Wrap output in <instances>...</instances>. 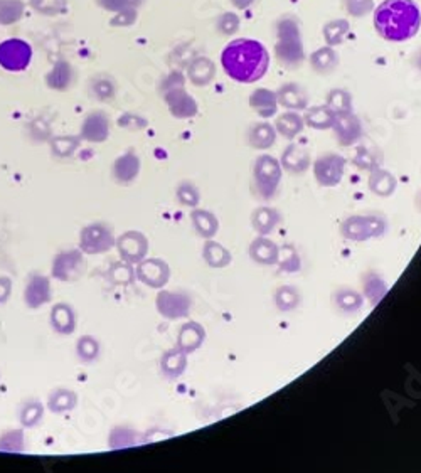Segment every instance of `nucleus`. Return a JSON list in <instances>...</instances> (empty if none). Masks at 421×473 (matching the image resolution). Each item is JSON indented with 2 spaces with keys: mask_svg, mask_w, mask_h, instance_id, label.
Masks as SVG:
<instances>
[{
  "mask_svg": "<svg viewBox=\"0 0 421 473\" xmlns=\"http://www.w3.org/2000/svg\"><path fill=\"white\" fill-rule=\"evenodd\" d=\"M22 299L29 310H37L46 306L52 300L51 278L42 273H32L25 280Z\"/></svg>",
  "mask_w": 421,
  "mask_h": 473,
  "instance_id": "13",
  "label": "nucleus"
},
{
  "mask_svg": "<svg viewBox=\"0 0 421 473\" xmlns=\"http://www.w3.org/2000/svg\"><path fill=\"white\" fill-rule=\"evenodd\" d=\"M251 177L254 192L261 200L268 203L276 196L283 179V169L280 165V160H276L273 155H268V153L256 157L251 167Z\"/></svg>",
  "mask_w": 421,
  "mask_h": 473,
  "instance_id": "4",
  "label": "nucleus"
},
{
  "mask_svg": "<svg viewBox=\"0 0 421 473\" xmlns=\"http://www.w3.org/2000/svg\"><path fill=\"white\" fill-rule=\"evenodd\" d=\"M203 260L213 270H223L232 263V255L226 246L214 239H206L203 246Z\"/></svg>",
  "mask_w": 421,
  "mask_h": 473,
  "instance_id": "30",
  "label": "nucleus"
},
{
  "mask_svg": "<svg viewBox=\"0 0 421 473\" xmlns=\"http://www.w3.org/2000/svg\"><path fill=\"white\" fill-rule=\"evenodd\" d=\"M230 2L235 6L236 8H239V11H244V8H249L253 6L256 0H230Z\"/></svg>",
  "mask_w": 421,
  "mask_h": 473,
  "instance_id": "60",
  "label": "nucleus"
},
{
  "mask_svg": "<svg viewBox=\"0 0 421 473\" xmlns=\"http://www.w3.org/2000/svg\"><path fill=\"white\" fill-rule=\"evenodd\" d=\"M115 91L117 88L112 78L98 76L91 81V93H93L95 98L100 100V102H109V100H113Z\"/></svg>",
  "mask_w": 421,
  "mask_h": 473,
  "instance_id": "49",
  "label": "nucleus"
},
{
  "mask_svg": "<svg viewBox=\"0 0 421 473\" xmlns=\"http://www.w3.org/2000/svg\"><path fill=\"white\" fill-rule=\"evenodd\" d=\"M137 20V11L135 8H125V11H120L117 14L115 19L112 20L113 25H121V28H125V25H131L134 22Z\"/></svg>",
  "mask_w": 421,
  "mask_h": 473,
  "instance_id": "57",
  "label": "nucleus"
},
{
  "mask_svg": "<svg viewBox=\"0 0 421 473\" xmlns=\"http://www.w3.org/2000/svg\"><path fill=\"white\" fill-rule=\"evenodd\" d=\"M332 130H334V137L340 147H354L364 137L362 121L357 115H354V112L336 115Z\"/></svg>",
  "mask_w": 421,
  "mask_h": 473,
  "instance_id": "15",
  "label": "nucleus"
},
{
  "mask_svg": "<svg viewBox=\"0 0 421 473\" xmlns=\"http://www.w3.org/2000/svg\"><path fill=\"white\" fill-rule=\"evenodd\" d=\"M80 145V140L73 137H58L52 140V152L58 157H69Z\"/></svg>",
  "mask_w": 421,
  "mask_h": 473,
  "instance_id": "54",
  "label": "nucleus"
},
{
  "mask_svg": "<svg viewBox=\"0 0 421 473\" xmlns=\"http://www.w3.org/2000/svg\"><path fill=\"white\" fill-rule=\"evenodd\" d=\"M181 86H186V76L181 71H175L169 73L167 76L164 78L160 83V93H164V91H169L172 90V88H181Z\"/></svg>",
  "mask_w": 421,
  "mask_h": 473,
  "instance_id": "56",
  "label": "nucleus"
},
{
  "mask_svg": "<svg viewBox=\"0 0 421 473\" xmlns=\"http://www.w3.org/2000/svg\"><path fill=\"white\" fill-rule=\"evenodd\" d=\"M420 204H421V194H420Z\"/></svg>",
  "mask_w": 421,
  "mask_h": 473,
  "instance_id": "62",
  "label": "nucleus"
},
{
  "mask_svg": "<svg viewBox=\"0 0 421 473\" xmlns=\"http://www.w3.org/2000/svg\"><path fill=\"white\" fill-rule=\"evenodd\" d=\"M275 93L280 107L290 112H305L309 108V95L298 83H285Z\"/></svg>",
  "mask_w": 421,
  "mask_h": 473,
  "instance_id": "18",
  "label": "nucleus"
},
{
  "mask_svg": "<svg viewBox=\"0 0 421 473\" xmlns=\"http://www.w3.org/2000/svg\"><path fill=\"white\" fill-rule=\"evenodd\" d=\"M86 271V258L80 248L59 251L52 258L51 277L61 283L78 282Z\"/></svg>",
  "mask_w": 421,
  "mask_h": 473,
  "instance_id": "7",
  "label": "nucleus"
},
{
  "mask_svg": "<svg viewBox=\"0 0 421 473\" xmlns=\"http://www.w3.org/2000/svg\"><path fill=\"white\" fill-rule=\"evenodd\" d=\"M249 108L256 113L263 120H270L278 113V98L273 90L268 88H256L251 95H249Z\"/></svg>",
  "mask_w": 421,
  "mask_h": 473,
  "instance_id": "22",
  "label": "nucleus"
},
{
  "mask_svg": "<svg viewBox=\"0 0 421 473\" xmlns=\"http://www.w3.org/2000/svg\"><path fill=\"white\" fill-rule=\"evenodd\" d=\"M388 229V221L383 216H350L342 221L339 227L342 238L352 243H366V241L378 239L384 236Z\"/></svg>",
  "mask_w": 421,
  "mask_h": 473,
  "instance_id": "5",
  "label": "nucleus"
},
{
  "mask_svg": "<svg viewBox=\"0 0 421 473\" xmlns=\"http://www.w3.org/2000/svg\"><path fill=\"white\" fill-rule=\"evenodd\" d=\"M162 96H164V102L167 104L170 115L177 118V120H189L199 113V104H197L194 96L187 93L186 86L172 88V90L164 91Z\"/></svg>",
  "mask_w": 421,
  "mask_h": 473,
  "instance_id": "14",
  "label": "nucleus"
},
{
  "mask_svg": "<svg viewBox=\"0 0 421 473\" xmlns=\"http://www.w3.org/2000/svg\"><path fill=\"white\" fill-rule=\"evenodd\" d=\"M138 443H142V436L129 426H115L108 435V446L112 450L129 448Z\"/></svg>",
  "mask_w": 421,
  "mask_h": 473,
  "instance_id": "42",
  "label": "nucleus"
},
{
  "mask_svg": "<svg viewBox=\"0 0 421 473\" xmlns=\"http://www.w3.org/2000/svg\"><path fill=\"white\" fill-rule=\"evenodd\" d=\"M248 255L251 261L263 266H275L278 263L280 246L268 236H258L251 241L248 248Z\"/></svg>",
  "mask_w": 421,
  "mask_h": 473,
  "instance_id": "20",
  "label": "nucleus"
},
{
  "mask_svg": "<svg viewBox=\"0 0 421 473\" xmlns=\"http://www.w3.org/2000/svg\"><path fill=\"white\" fill-rule=\"evenodd\" d=\"M113 179L121 186H129L134 181H137L140 174V157L135 150H126L121 153L115 160L112 169Z\"/></svg>",
  "mask_w": 421,
  "mask_h": 473,
  "instance_id": "19",
  "label": "nucleus"
},
{
  "mask_svg": "<svg viewBox=\"0 0 421 473\" xmlns=\"http://www.w3.org/2000/svg\"><path fill=\"white\" fill-rule=\"evenodd\" d=\"M115 248L118 249V255L121 260L130 263V265H138L140 261L148 256L150 244H148V238L146 234L137 229H130L118 236Z\"/></svg>",
  "mask_w": 421,
  "mask_h": 473,
  "instance_id": "11",
  "label": "nucleus"
},
{
  "mask_svg": "<svg viewBox=\"0 0 421 473\" xmlns=\"http://www.w3.org/2000/svg\"><path fill=\"white\" fill-rule=\"evenodd\" d=\"M49 323L52 330H54L58 335L63 337L73 335L78 323L76 312H74L73 306L66 304V301H58V304L52 305L49 312Z\"/></svg>",
  "mask_w": 421,
  "mask_h": 473,
  "instance_id": "17",
  "label": "nucleus"
},
{
  "mask_svg": "<svg viewBox=\"0 0 421 473\" xmlns=\"http://www.w3.org/2000/svg\"><path fill=\"white\" fill-rule=\"evenodd\" d=\"M420 2H421V0H420Z\"/></svg>",
  "mask_w": 421,
  "mask_h": 473,
  "instance_id": "63",
  "label": "nucleus"
},
{
  "mask_svg": "<svg viewBox=\"0 0 421 473\" xmlns=\"http://www.w3.org/2000/svg\"><path fill=\"white\" fill-rule=\"evenodd\" d=\"M187 364H189V359L184 350L179 347L169 349L160 357V372L165 379L175 381L186 372Z\"/></svg>",
  "mask_w": 421,
  "mask_h": 473,
  "instance_id": "25",
  "label": "nucleus"
},
{
  "mask_svg": "<svg viewBox=\"0 0 421 473\" xmlns=\"http://www.w3.org/2000/svg\"><path fill=\"white\" fill-rule=\"evenodd\" d=\"M345 12L354 19H361L374 12V0H344Z\"/></svg>",
  "mask_w": 421,
  "mask_h": 473,
  "instance_id": "51",
  "label": "nucleus"
},
{
  "mask_svg": "<svg viewBox=\"0 0 421 473\" xmlns=\"http://www.w3.org/2000/svg\"><path fill=\"white\" fill-rule=\"evenodd\" d=\"M115 243L117 236L113 233V227L102 221L90 222L80 233V249L90 256L105 255L115 248Z\"/></svg>",
  "mask_w": 421,
  "mask_h": 473,
  "instance_id": "6",
  "label": "nucleus"
},
{
  "mask_svg": "<svg viewBox=\"0 0 421 473\" xmlns=\"http://www.w3.org/2000/svg\"><path fill=\"white\" fill-rule=\"evenodd\" d=\"M22 16L20 0H0V22L12 24Z\"/></svg>",
  "mask_w": 421,
  "mask_h": 473,
  "instance_id": "52",
  "label": "nucleus"
},
{
  "mask_svg": "<svg viewBox=\"0 0 421 473\" xmlns=\"http://www.w3.org/2000/svg\"><path fill=\"white\" fill-rule=\"evenodd\" d=\"M76 357L83 364L91 366L102 356V344L95 335H81L76 340Z\"/></svg>",
  "mask_w": 421,
  "mask_h": 473,
  "instance_id": "38",
  "label": "nucleus"
},
{
  "mask_svg": "<svg viewBox=\"0 0 421 473\" xmlns=\"http://www.w3.org/2000/svg\"><path fill=\"white\" fill-rule=\"evenodd\" d=\"M69 83H71V68L68 63H58L47 74V85L52 90L63 91L69 86Z\"/></svg>",
  "mask_w": 421,
  "mask_h": 473,
  "instance_id": "47",
  "label": "nucleus"
},
{
  "mask_svg": "<svg viewBox=\"0 0 421 473\" xmlns=\"http://www.w3.org/2000/svg\"><path fill=\"white\" fill-rule=\"evenodd\" d=\"M413 68L418 73H421V47L415 52V56H413Z\"/></svg>",
  "mask_w": 421,
  "mask_h": 473,
  "instance_id": "61",
  "label": "nucleus"
},
{
  "mask_svg": "<svg viewBox=\"0 0 421 473\" xmlns=\"http://www.w3.org/2000/svg\"><path fill=\"white\" fill-rule=\"evenodd\" d=\"M175 197H177V200L181 203V205H184V208L196 209L197 205L201 204V192L194 184L189 181H184L179 184L177 189H175Z\"/></svg>",
  "mask_w": 421,
  "mask_h": 473,
  "instance_id": "46",
  "label": "nucleus"
},
{
  "mask_svg": "<svg viewBox=\"0 0 421 473\" xmlns=\"http://www.w3.org/2000/svg\"><path fill=\"white\" fill-rule=\"evenodd\" d=\"M28 450L24 428L7 430L0 435V452L4 453H24Z\"/></svg>",
  "mask_w": 421,
  "mask_h": 473,
  "instance_id": "44",
  "label": "nucleus"
},
{
  "mask_svg": "<svg viewBox=\"0 0 421 473\" xmlns=\"http://www.w3.org/2000/svg\"><path fill=\"white\" fill-rule=\"evenodd\" d=\"M109 137V118L103 112H93L81 125V138L91 143H102Z\"/></svg>",
  "mask_w": 421,
  "mask_h": 473,
  "instance_id": "21",
  "label": "nucleus"
},
{
  "mask_svg": "<svg viewBox=\"0 0 421 473\" xmlns=\"http://www.w3.org/2000/svg\"><path fill=\"white\" fill-rule=\"evenodd\" d=\"M326 104L336 115H344V113H350L354 108L352 95L344 88H332L327 93Z\"/></svg>",
  "mask_w": 421,
  "mask_h": 473,
  "instance_id": "43",
  "label": "nucleus"
},
{
  "mask_svg": "<svg viewBox=\"0 0 421 473\" xmlns=\"http://www.w3.org/2000/svg\"><path fill=\"white\" fill-rule=\"evenodd\" d=\"M278 270L282 273L293 275L298 273L302 270V258L298 255L297 248L292 244H283L280 246V255H278V263H276Z\"/></svg>",
  "mask_w": 421,
  "mask_h": 473,
  "instance_id": "45",
  "label": "nucleus"
},
{
  "mask_svg": "<svg viewBox=\"0 0 421 473\" xmlns=\"http://www.w3.org/2000/svg\"><path fill=\"white\" fill-rule=\"evenodd\" d=\"M367 187L374 196L378 197H391L398 189L396 175L383 167H376L369 172L367 179Z\"/></svg>",
  "mask_w": 421,
  "mask_h": 473,
  "instance_id": "27",
  "label": "nucleus"
},
{
  "mask_svg": "<svg viewBox=\"0 0 421 473\" xmlns=\"http://www.w3.org/2000/svg\"><path fill=\"white\" fill-rule=\"evenodd\" d=\"M376 32L388 42H406L421 29V11L415 0H383L372 12Z\"/></svg>",
  "mask_w": 421,
  "mask_h": 473,
  "instance_id": "2",
  "label": "nucleus"
},
{
  "mask_svg": "<svg viewBox=\"0 0 421 473\" xmlns=\"http://www.w3.org/2000/svg\"><path fill=\"white\" fill-rule=\"evenodd\" d=\"M276 137L278 133H276L275 125H271L270 121H256L247 131L248 145L254 150H268L275 145Z\"/></svg>",
  "mask_w": 421,
  "mask_h": 473,
  "instance_id": "26",
  "label": "nucleus"
},
{
  "mask_svg": "<svg viewBox=\"0 0 421 473\" xmlns=\"http://www.w3.org/2000/svg\"><path fill=\"white\" fill-rule=\"evenodd\" d=\"M273 301L276 310H280L282 313L293 312V310H297L302 304V293L297 287H292V285H282V287L276 288Z\"/></svg>",
  "mask_w": 421,
  "mask_h": 473,
  "instance_id": "37",
  "label": "nucleus"
},
{
  "mask_svg": "<svg viewBox=\"0 0 421 473\" xmlns=\"http://www.w3.org/2000/svg\"><path fill=\"white\" fill-rule=\"evenodd\" d=\"M19 423L24 430L36 428L37 424L42 423L44 418V405L39 400H28L20 405L19 408Z\"/></svg>",
  "mask_w": 421,
  "mask_h": 473,
  "instance_id": "39",
  "label": "nucleus"
},
{
  "mask_svg": "<svg viewBox=\"0 0 421 473\" xmlns=\"http://www.w3.org/2000/svg\"><path fill=\"white\" fill-rule=\"evenodd\" d=\"M78 405V394L69 388H58L47 396L46 408L54 414L71 413Z\"/></svg>",
  "mask_w": 421,
  "mask_h": 473,
  "instance_id": "32",
  "label": "nucleus"
},
{
  "mask_svg": "<svg viewBox=\"0 0 421 473\" xmlns=\"http://www.w3.org/2000/svg\"><path fill=\"white\" fill-rule=\"evenodd\" d=\"M304 121L307 126L314 130H332L336 121V113L327 104H314L304 113Z\"/></svg>",
  "mask_w": 421,
  "mask_h": 473,
  "instance_id": "34",
  "label": "nucleus"
},
{
  "mask_svg": "<svg viewBox=\"0 0 421 473\" xmlns=\"http://www.w3.org/2000/svg\"><path fill=\"white\" fill-rule=\"evenodd\" d=\"M191 222L197 236H201L203 239H213L219 231L218 216L214 212L208 211V209H192Z\"/></svg>",
  "mask_w": 421,
  "mask_h": 473,
  "instance_id": "29",
  "label": "nucleus"
},
{
  "mask_svg": "<svg viewBox=\"0 0 421 473\" xmlns=\"http://www.w3.org/2000/svg\"><path fill=\"white\" fill-rule=\"evenodd\" d=\"M305 128V121H304V115H300L298 112H287L282 113V115L276 116L275 121V130L280 137L287 138V140H295L298 135L302 133Z\"/></svg>",
  "mask_w": 421,
  "mask_h": 473,
  "instance_id": "31",
  "label": "nucleus"
},
{
  "mask_svg": "<svg viewBox=\"0 0 421 473\" xmlns=\"http://www.w3.org/2000/svg\"><path fill=\"white\" fill-rule=\"evenodd\" d=\"M345 165H348V160L340 153L327 152L324 155H319L312 164L315 181L324 189L337 187L344 179Z\"/></svg>",
  "mask_w": 421,
  "mask_h": 473,
  "instance_id": "8",
  "label": "nucleus"
},
{
  "mask_svg": "<svg viewBox=\"0 0 421 473\" xmlns=\"http://www.w3.org/2000/svg\"><path fill=\"white\" fill-rule=\"evenodd\" d=\"M275 56L288 69H298L305 61V46L302 37L300 22L287 14L276 22Z\"/></svg>",
  "mask_w": 421,
  "mask_h": 473,
  "instance_id": "3",
  "label": "nucleus"
},
{
  "mask_svg": "<svg viewBox=\"0 0 421 473\" xmlns=\"http://www.w3.org/2000/svg\"><path fill=\"white\" fill-rule=\"evenodd\" d=\"M204 340H206V328L201 325L199 322L189 321V322L182 323V327L179 328L177 345H175V347L184 350V352L189 356V354L201 349V345L204 344Z\"/></svg>",
  "mask_w": 421,
  "mask_h": 473,
  "instance_id": "24",
  "label": "nucleus"
},
{
  "mask_svg": "<svg viewBox=\"0 0 421 473\" xmlns=\"http://www.w3.org/2000/svg\"><path fill=\"white\" fill-rule=\"evenodd\" d=\"M155 309L167 321H182L191 315L192 299L181 290H159L155 297Z\"/></svg>",
  "mask_w": 421,
  "mask_h": 473,
  "instance_id": "9",
  "label": "nucleus"
},
{
  "mask_svg": "<svg viewBox=\"0 0 421 473\" xmlns=\"http://www.w3.org/2000/svg\"><path fill=\"white\" fill-rule=\"evenodd\" d=\"M310 68L317 74H331L339 68V54L336 47L322 46L310 54Z\"/></svg>",
  "mask_w": 421,
  "mask_h": 473,
  "instance_id": "33",
  "label": "nucleus"
},
{
  "mask_svg": "<svg viewBox=\"0 0 421 473\" xmlns=\"http://www.w3.org/2000/svg\"><path fill=\"white\" fill-rule=\"evenodd\" d=\"M100 6H103L105 8L113 12H120L125 11V8H137L142 0H98Z\"/></svg>",
  "mask_w": 421,
  "mask_h": 473,
  "instance_id": "55",
  "label": "nucleus"
},
{
  "mask_svg": "<svg viewBox=\"0 0 421 473\" xmlns=\"http://www.w3.org/2000/svg\"><path fill=\"white\" fill-rule=\"evenodd\" d=\"M388 293V283L376 271H367L362 277V295L364 300L369 301L371 306H376Z\"/></svg>",
  "mask_w": 421,
  "mask_h": 473,
  "instance_id": "35",
  "label": "nucleus"
},
{
  "mask_svg": "<svg viewBox=\"0 0 421 473\" xmlns=\"http://www.w3.org/2000/svg\"><path fill=\"white\" fill-rule=\"evenodd\" d=\"M221 66L232 81L253 85L268 73L270 52L256 39H232L221 52Z\"/></svg>",
  "mask_w": 421,
  "mask_h": 473,
  "instance_id": "1",
  "label": "nucleus"
},
{
  "mask_svg": "<svg viewBox=\"0 0 421 473\" xmlns=\"http://www.w3.org/2000/svg\"><path fill=\"white\" fill-rule=\"evenodd\" d=\"M216 64L208 56H197L187 66V80L197 88L209 86L216 80Z\"/></svg>",
  "mask_w": 421,
  "mask_h": 473,
  "instance_id": "23",
  "label": "nucleus"
},
{
  "mask_svg": "<svg viewBox=\"0 0 421 473\" xmlns=\"http://www.w3.org/2000/svg\"><path fill=\"white\" fill-rule=\"evenodd\" d=\"M334 305L339 312L345 315L359 313L364 306V295L352 288H339L334 293Z\"/></svg>",
  "mask_w": 421,
  "mask_h": 473,
  "instance_id": "36",
  "label": "nucleus"
},
{
  "mask_svg": "<svg viewBox=\"0 0 421 473\" xmlns=\"http://www.w3.org/2000/svg\"><path fill=\"white\" fill-rule=\"evenodd\" d=\"M125 116L129 118L130 121L120 120V121H118V125H120V126H126V128H135V130H138V128H143V126L147 125L146 118H140V116H135V115H125Z\"/></svg>",
  "mask_w": 421,
  "mask_h": 473,
  "instance_id": "59",
  "label": "nucleus"
},
{
  "mask_svg": "<svg viewBox=\"0 0 421 473\" xmlns=\"http://www.w3.org/2000/svg\"><path fill=\"white\" fill-rule=\"evenodd\" d=\"M30 4L37 12L46 16H58L66 8V0H30Z\"/></svg>",
  "mask_w": 421,
  "mask_h": 473,
  "instance_id": "53",
  "label": "nucleus"
},
{
  "mask_svg": "<svg viewBox=\"0 0 421 473\" xmlns=\"http://www.w3.org/2000/svg\"><path fill=\"white\" fill-rule=\"evenodd\" d=\"M241 19L236 12H223L216 20V30L221 36L231 37L239 30Z\"/></svg>",
  "mask_w": 421,
  "mask_h": 473,
  "instance_id": "50",
  "label": "nucleus"
},
{
  "mask_svg": "<svg viewBox=\"0 0 421 473\" xmlns=\"http://www.w3.org/2000/svg\"><path fill=\"white\" fill-rule=\"evenodd\" d=\"M381 162H383V153H381L378 147L361 145L356 148V153L352 157V164L359 170H366V172H371L372 169L381 167Z\"/></svg>",
  "mask_w": 421,
  "mask_h": 473,
  "instance_id": "40",
  "label": "nucleus"
},
{
  "mask_svg": "<svg viewBox=\"0 0 421 473\" xmlns=\"http://www.w3.org/2000/svg\"><path fill=\"white\" fill-rule=\"evenodd\" d=\"M12 295V278L7 275H0V305L7 304Z\"/></svg>",
  "mask_w": 421,
  "mask_h": 473,
  "instance_id": "58",
  "label": "nucleus"
},
{
  "mask_svg": "<svg viewBox=\"0 0 421 473\" xmlns=\"http://www.w3.org/2000/svg\"><path fill=\"white\" fill-rule=\"evenodd\" d=\"M108 277L112 280L115 285H130L135 282V270H134V265H130V263L126 261H118V263H113L112 268L108 271Z\"/></svg>",
  "mask_w": 421,
  "mask_h": 473,
  "instance_id": "48",
  "label": "nucleus"
},
{
  "mask_svg": "<svg viewBox=\"0 0 421 473\" xmlns=\"http://www.w3.org/2000/svg\"><path fill=\"white\" fill-rule=\"evenodd\" d=\"M32 59V47L22 39H6L0 42V66L6 71H24Z\"/></svg>",
  "mask_w": 421,
  "mask_h": 473,
  "instance_id": "10",
  "label": "nucleus"
},
{
  "mask_svg": "<svg viewBox=\"0 0 421 473\" xmlns=\"http://www.w3.org/2000/svg\"><path fill=\"white\" fill-rule=\"evenodd\" d=\"M310 164H312L310 152L304 145H298V143H290L282 152V157H280V165H282L285 172L298 175V177L307 174V170L310 169Z\"/></svg>",
  "mask_w": 421,
  "mask_h": 473,
  "instance_id": "16",
  "label": "nucleus"
},
{
  "mask_svg": "<svg viewBox=\"0 0 421 473\" xmlns=\"http://www.w3.org/2000/svg\"><path fill=\"white\" fill-rule=\"evenodd\" d=\"M135 277L140 283H143L148 288L153 290H162L170 280V266L167 261L160 260V258H146L135 265Z\"/></svg>",
  "mask_w": 421,
  "mask_h": 473,
  "instance_id": "12",
  "label": "nucleus"
},
{
  "mask_svg": "<svg viewBox=\"0 0 421 473\" xmlns=\"http://www.w3.org/2000/svg\"><path fill=\"white\" fill-rule=\"evenodd\" d=\"M350 30V22L348 19H332L328 20L322 29V36L324 41H326L327 46L331 47H337L344 42L345 36L349 34Z\"/></svg>",
  "mask_w": 421,
  "mask_h": 473,
  "instance_id": "41",
  "label": "nucleus"
},
{
  "mask_svg": "<svg viewBox=\"0 0 421 473\" xmlns=\"http://www.w3.org/2000/svg\"><path fill=\"white\" fill-rule=\"evenodd\" d=\"M282 222V214L271 205H260L251 212V226L260 236H268Z\"/></svg>",
  "mask_w": 421,
  "mask_h": 473,
  "instance_id": "28",
  "label": "nucleus"
}]
</instances>
